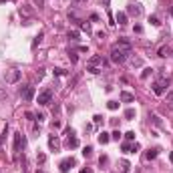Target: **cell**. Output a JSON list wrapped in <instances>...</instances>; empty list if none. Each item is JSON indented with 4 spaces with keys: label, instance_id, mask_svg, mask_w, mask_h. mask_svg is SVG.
Returning <instances> with one entry per match:
<instances>
[{
    "label": "cell",
    "instance_id": "1",
    "mask_svg": "<svg viewBox=\"0 0 173 173\" xmlns=\"http://www.w3.org/2000/svg\"><path fill=\"white\" fill-rule=\"evenodd\" d=\"M129 55H131V42L127 38H119V42L111 46V60L117 65H123L129 58Z\"/></svg>",
    "mask_w": 173,
    "mask_h": 173
},
{
    "label": "cell",
    "instance_id": "2",
    "mask_svg": "<svg viewBox=\"0 0 173 173\" xmlns=\"http://www.w3.org/2000/svg\"><path fill=\"white\" fill-rule=\"evenodd\" d=\"M105 65H107V60H105L103 57H99V55H97V57H91V58H89V62H87V70L93 73V75H97V73H101V70H103Z\"/></svg>",
    "mask_w": 173,
    "mask_h": 173
},
{
    "label": "cell",
    "instance_id": "3",
    "mask_svg": "<svg viewBox=\"0 0 173 173\" xmlns=\"http://www.w3.org/2000/svg\"><path fill=\"white\" fill-rule=\"evenodd\" d=\"M26 147V139H24L22 133H14V151L20 153V151Z\"/></svg>",
    "mask_w": 173,
    "mask_h": 173
},
{
    "label": "cell",
    "instance_id": "4",
    "mask_svg": "<svg viewBox=\"0 0 173 173\" xmlns=\"http://www.w3.org/2000/svg\"><path fill=\"white\" fill-rule=\"evenodd\" d=\"M20 97H22L24 101H32V97H34V87H30V85H26V87H20Z\"/></svg>",
    "mask_w": 173,
    "mask_h": 173
},
{
    "label": "cell",
    "instance_id": "5",
    "mask_svg": "<svg viewBox=\"0 0 173 173\" xmlns=\"http://www.w3.org/2000/svg\"><path fill=\"white\" fill-rule=\"evenodd\" d=\"M167 85H169V81H167V79H159L157 83H153V93H155V95H163Z\"/></svg>",
    "mask_w": 173,
    "mask_h": 173
},
{
    "label": "cell",
    "instance_id": "6",
    "mask_svg": "<svg viewBox=\"0 0 173 173\" xmlns=\"http://www.w3.org/2000/svg\"><path fill=\"white\" fill-rule=\"evenodd\" d=\"M50 99H52V91L50 89H45V91L38 95V105H48Z\"/></svg>",
    "mask_w": 173,
    "mask_h": 173
},
{
    "label": "cell",
    "instance_id": "7",
    "mask_svg": "<svg viewBox=\"0 0 173 173\" xmlns=\"http://www.w3.org/2000/svg\"><path fill=\"white\" fill-rule=\"evenodd\" d=\"M73 165H75V159H73V157H69V159L60 161V165H58V167H60V171H62V173H67L70 167H73Z\"/></svg>",
    "mask_w": 173,
    "mask_h": 173
},
{
    "label": "cell",
    "instance_id": "8",
    "mask_svg": "<svg viewBox=\"0 0 173 173\" xmlns=\"http://www.w3.org/2000/svg\"><path fill=\"white\" fill-rule=\"evenodd\" d=\"M18 14L22 16L24 20H28V18L32 16V8H30V6H20V8H18Z\"/></svg>",
    "mask_w": 173,
    "mask_h": 173
},
{
    "label": "cell",
    "instance_id": "9",
    "mask_svg": "<svg viewBox=\"0 0 173 173\" xmlns=\"http://www.w3.org/2000/svg\"><path fill=\"white\" fill-rule=\"evenodd\" d=\"M48 147H50L52 151H58V149H60V141H58V137L50 135V137H48Z\"/></svg>",
    "mask_w": 173,
    "mask_h": 173
},
{
    "label": "cell",
    "instance_id": "10",
    "mask_svg": "<svg viewBox=\"0 0 173 173\" xmlns=\"http://www.w3.org/2000/svg\"><path fill=\"white\" fill-rule=\"evenodd\" d=\"M67 135H69V141H67V145H69L70 149H75V147H79V139L77 137H73V131H67Z\"/></svg>",
    "mask_w": 173,
    "mask_h": 173
},
{
    "label": "cell",
    "instance_id": "11",
    "mask_svg": "<svg viewBox=\"0 0 173 173\" xmlns=\"http://www.w3.org/2000/svg\"><path fill=\"white\" fill-rule=\"evenodd\" d=\"M119 99H121L123 103H133V101H135V95H131V93L123 91V93H121V95H119Z\"/></svg>",
    "mask_w": 173,
    "mask_h": 173
},
{
    "label": "cell",
    "instance_id": "12",
    "mask_svg": "<svg viewBox=\"0 0 173 173\" xmlns=\"http://www.w3.org/2000/svg\"><path fill=\"white\" fill-rule=\"evenodd\" d=\"M18 79H20V70H10L8 77H6V81H8V83H16Z\"/></svg>",
    "mask_w": 173,
    "mask_h": 173
},
{
    "label": "cell",
    "instance_id": "13",
    "mask_svg": "<svg viewBox=\"0 0 173 173\" xmlns=\"http://www.w3.org/2000/svg\"><path fill=\"white\" fill-rule=\"evenodd\" d=\"M129 14H131V16H139V14H141V6H139V4H131V6H129Z\"/></svg>",
    "mask_w": 173,
    "mask_h": 173
},
{
    "label": "cell",
    "instance_id": "14",
    "mask_svg": "<svg viewBox=\"0 0 173 173\" xmlns=\"http://www.w3.org/2000/svg\"><path fill=\"white\" fill-rule=\"evenodd\" d=\"M97 139H99V143H101V145H105V143H109V141H111V135L103 131V133H99V137H97Z\"/></svg>",
    "mask_w": 173,
    "mask_h": 173
},
{
    "label": "cell",
    "instance_id": "15",
    "mask_svg": "<svg viewBox=\"0 0 173 173\" xmlns=\"http://www.w3.org/2000/svg\"><path fill=\"white\" fill-rule=\"evenodd\" d=\"M173 52H171V48H169V46H161V48H159V57L161 58H165V57H171Z\"/></svg>",
    "mask_w": 173,
    "mask_h": 173
},
{
    "label": "cell",
    "instance_id": "16",
    "mask_svg": "<svg viewBox=\"0 0 173 173\" xmlns=\"http://www.w3.org/2000/svg\"><path fill=\"white\" fill-rule=\"evenodd\" d=\"M119 24H127V14L125 12H117V18H115Z\"/></svg>",
    "mask_w": 173,
    "mask_h": 173
},
{
    "label": "cell",
    "instance_id": "17",
    "mask_svg": "<svg viewBox=\"0 0 173 173\" xmlns=\"http://www.w3.org/2000/svg\"><path fill=\"white\" fill-rule=\"evenodd\" d=\"M157 153H159L157 149H149L147 153H145V159H155V157H157Z\"/></svg>",
    "mask_w": 173,
    "mask_h": 173
},
{
    "label": "cell",
    "instance_id": "18",
    "mask_svg": "<svg viewBox=\"0 0 173 173\" xmlns=\"http://www.w3.org/2000/svg\"><path fill=\"white\" fill-rule=\"evenodd\" d=\"M129 169H131V163H129V161H121V171L129 173Z\"/></svg>",
    "mask_w": 173,
    "mask_h": 173
},
{
    "label": "cell",
    "instance_id": "19",
    "mask_svg": "<svg viewBox=\"0 0 173 173\" xmlns=\"http://www.w3.org/2000/svg\"><path fill=\"white\" fill-rule=\"evenodd\" d=\"M121 149L125 151V153H133V145H131V143H123V145H121Z\"/></svg>",
    "mask_w": 173,
    "mask_h": 173
},
{
    "label": "cell",
    "instance_id": "20",
    "mask_svg": "<svg viewBox=\"0 0 173 173\" xmlns=\"http://www.w3.org/2000/svg\"><path fill=\"white\" fill-rule=\"evenodd\" d=\"M42 36H45V34H42V32H38V34L34 36V40H32V48H34V46L38 45V42H40V40H42Z\"/></svg>",
    "mask_w": 173,
    "mask_h": 173
},
{
    "label": "cell",
    "instance_id": "21",
    "mask_svg": "<svg viewBox=\"0 0 173 173\" xmlns=\"http://www.w3.org/2000/svg\"><path fill=\"white\" fill-rule=\"evenodd\" d=\"M69 38L70 40H79V32L77 30H69Z\"/></svg>",
    "mask_w": 173,
    "mask_h": 173
},
{
    "label": "cell",
    "instance_id": "22",
    "mask_svg": "<svg viewBox=\"0 0 173 173\" xmlns=\"http://www.w3.org/2000/svg\"><path fill=\"white\" fill-rule=\"evenodd\" d=\"M69 58H70V62H77V60H79V57H77L75 50H69Z\"/></svg>",
    "mask_w": 173,
    "mask_h": 173
},
{
    "label": "cell",
    "instance_id": "23",
    "mask_svg": "<svg viewBox=\"0 0 173 173\" xmlns=\"http://www.w3.org/2000/svg\"><path fill=\"white\" fill-rule=\"evenodd\" d=\"M107 107H109L111 111H117V109H119V103H117V101H109V105H107Z\"/></svg>",
    "mask_w": 173,
    "mask_h": 173
},
{
    "label": "cell",
    "instance_id": "24",
    "mask_svg": "<svg viewBox=\"0 0 173 173\" xmlns=\"http://www.w3.org/2000/svg\"><path fill=\"white\" fill-rule=\"evenodd\" d=\"M135 117V109H127L125 111V119H133Z\"/></svg>",
    "mask_w": 173,
    "mask_h": 173
},
{
    "label": "cell",
    "instance_id": "25",
    "mask_svg": "<svg viewBox=\"0 0 173 173\" xmlns=\"http://www.w3.org/2000/svg\"><path fill=\"white\" fill-rule=\"evenodd\" d=\"M81 28L83 30H87V34H91V24L89 22H81Z\"/></svg>",
    "mask_w": 173,
    "mask_h": 173
},
{
    "label": "cell",
    "instance_id": "26",
    "mask_svg": "<svg viewBox=\"0 0 173 173\" xmlns=\"http://www.w3.org/2000/svg\"><path fill=\"white\" fill-rule=\"evenodd\" d=\"M149 22L153 24V26H159V24H161V22H159V18H157V16H149Z\"/></svg>",
    "mask_w": 173,
    "mask_h": 173
},
{
    "label": "cell",
    "instance_id": "27",
    "mask_svg": "<svg viewBox=\"0 0 173 173\" xmlns=\"http://www.w3.org/2000/svg\"><path fill=\"white\" fill-rule=\"evenodd\" d=\"M111 139H113V141H119V139H121V133H119V129L111 133Z\"/></svg>",
    "mask_w": 173,
    "mask_h": 173
},
{
    "label": "cell",
    "instance_id": "28",
    "mask_svg": "<svg viewBox=\"0 0 173 173\" xmlns=\"http://www.w3.org/2000/svg\"><path fill=\"white\" fill-rule=\"evenodd\" d=\"M36 161H38V163H45L46 161V155H45V153H38V155H36Z\"/></svg>",
    "mask_w": 173,
    "mask_h": 173
},
{
    "label": "cell",
    "instance_id": "29",
    "mask_svg": "<svg viewBox=\"0 0 173 173\" xmlns=\"http://www.w3.org/2000/svg\"><path fill=\"white\" fill-rule=\"evenodd\" d=\"M151 73H153V70H151V69H145V70H143V73H141V79H147V77H149Z\"/></svg>",
    "mask_w": 173,
    "mask_h": 173
},
{
    "label": "cell",
    "instance_id": "30",
    "mask_svg": "<svg viewBox=\"0 0 173 173\" xmlns=\"http://www.w3.org/2000/svg\"><path fill=\"white\" fill-rule=\"evenodd\" d=\"M91 153H93L91 147H85V149H83V155H85V157H91Z\"/></svg>",
    "mask_w": 173,
    "mask_h": 173
},
{
    "label": "cell",
    "instance_id": "31",
    "mask_svg": "<svg viewBox=\"0 0 173 173\" xmlns=\"http://www.w3.org/2000/svg\"><path fill=\"white\" fill-rule=\"evenodd\" d=\"M125 137H127V141H133V139H135V133L129 131V133H125Z\"/></svg>",
    "mask_w": 173,
    "mask_h": 173
},
{
    "label": "cell",
    "instance_id": "32",
    "mask_svg": "<svg viewBox=\"0 0 173 173\" xmlns=\"http://www.w3.org/2000/svg\"><path fill=\"white\" fill-rule=\"evenodd\" d=\"M55 75H57V77H62V75H67V73H65V69H55Z\"/></svg>",
    "mask_w": 173,
    "mask_h": 173
},
{
    "label": "cell",
    "instance_id": "33",
    "mask_svg": "<svg viewBox=\"0 0 173 173\" xmlns=\"http://www.w3.org/2000/svg\"><path fill=\"white\" fill-rule=\"evenodd\" d=\"M93 121H95V125H99V123L103 121V117H101V115H95V117H93Z\"/></svg>",
    "mask_w": 173,
    "mask_h": 173
},
{
    "label": "cell",
    "instance_id": "34",
    "mask_svg": "<svg viewBox=\"0 0 173 173\" xmlns=\"http://www.w3.org/2000/svg\"><path fill=\"white\" fill-rule=\"evenodd\" d=\"M151 119H153L155 125H161V121H159V117H157V115H151Z\"/></svg>",
    "mask_w": 173,
    "mask_h": 173
},
{
    "label": "cell",
    "instance_id": "35",
    "mask_svg": "<svg viewBox=\"0 0 173 173\" xmlns=\"http://www.w3.org/2000/svg\"><path fill=\"white\" fill-rule=\"evenodd\" d=\"M167 101H171V103H173V91L167 93Z\"/></svg>",
    "mask_w": 173,
    "mask_h": 173
},
{
    "label": "cell",
    "instance_id": "36",
    "mask_svg": "<svg viewBox=\"0 0 173 173\" xmlns=\"http://www.w3.org/2000/svg\"><path fill=\"white\" fill-rule=\"evenodd\" d=\"M81 173H93V169H89V167H87V169H83Z\"/></svg>",
    "mask_w": 173,
    "mask_h": 173
},
{
    "label": "cell",
    "instance_id": "37",
    "mask_svg": "<svg viewBox=\"0 0 173 173\" xmlns=\"http://www.w3.org/2000/svg\"><path fill=\"white\" fill-rule=\"evenodd\" d=\"M109 2H111V0H103V4H109Z\"/></svg>",
    "mask_w": 173,
    "mask_h": 173
},
{
    "label": "cell",
    "instance_id": "38",
    "mask_svg": "<svg viewBox=\"0 0 173 173\" xmlns=\"http://www.w3.org/2000/svg\"><path fill=\"white\" fill-rule=\"evenodd\" d=\"M169 159H171V163H173V153H171V157H169Z\"/></svg>",
    "mask_w": 173,
    "mask_h": 173
},
{
    "label": "cell",
    "instance_id": "39",
    "mask_svg": "<svg viewBox=\"0 0 173 173\" xmlns=\"http://www.w3.org/2000/svg\"><path fill=\"white\" fill-rule=\"evenodd\" d=\"M4 2H6V0H0V4H4Z\"/></svg>",
    "mask_w": 173,
    "mask_h": 173
}]
</instances>
